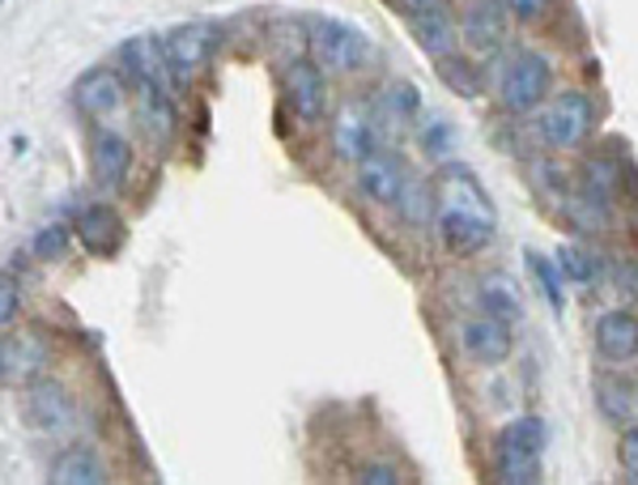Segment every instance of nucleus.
<instances>
[{
	"label": "nucleus",
	"mask_w": 638,
	"mask_h": 485,
	"mask_svg": "<svg viewBox=\"0 0 638 485\" xmlns=\"http://www.w3.org/2000/svg\"><path fill=\"white\" fill-rule=\"evenodd\" d=\"M218 47V31L205 26V22H188V26H175V31L162 38V52H166V65L175 73V86H188L200 68L209 65Z\"/></svg>",
	"instance_id": "6"
},
{
	"label": "nucleus",
	"mask_w": 638,
	"mask_h": 485,
	"mask_svg": "<svg viewBox=\"0 0 638 485\" xmlns=\"http://www.w3.org/2000/svg\"><path fill=\"white\" fill-rule=\"evenodd\" d=\"M311 56H316V65L323 73H332V77H353V73H362V68L371 65V56H375V47H371V38L350 26V22H316L311 26Z\"/></svg>",
	"instance_id": "5"
},
{
	"label": "nucleus",
	"mask_w": 638,
	"mask_h": 485,
	"mask_svg": "<svg viewBox=\"0 0 638 485\" xmlns=\"http://www.w3.org/2000/svg\"><path fill=\"white\" fill-rule=\"evenodd\" d=\"M136 124H141V132L154 145H166L175 136V129H179L170 90H162V86H136Z\"/></svg>",
	"instance_id": "17"
},
{
	"label": "nucleus",
	"mask_w": 638,
	"mask_h": 485,
	"mask_svg": "<svg viewBox=\"0 0 638 485\" xmlns=\"http://www.w3.org/2000/svg\"><path fill=\"white\" fill-rule=\"evenodd\" d=\"M26 414H31V421L43 434H68L73 421H77L73 396L61 384H52V379H34L31 384V392H26Z\"/></svg>",
	"instance_id": "13"
},
{
	"label": "nucleus",
	"mask_w": 638,
	"mask_h": 485,
	"mask_svg": "<svg viewBox=\"0 0 638 485\" xmlns=\"http://www.w3.org/2000/svg\"><path fill=\"white\" fill-rule=\"evenodd\" d=\"M90 162H95V179L102 188H120L128 179V166H132V145H128L124 132H98L95 145H90Z\"/></svg>",
	"instance_id": "20"
},
{
	"label": "nucleus",
	"mask_w": 638,
	"mask_h": 485,
	"mask_svg": "<svg viewBox=\"0 0 638 485\" xmlns=\"http://www.w3.org/2000/svg\"><path fill=\"white\" fill-rule=\"evenodd\" d=\"M358 482L362 485H400V469L387 464V460H371L358 469Z\"/></svg>",
	"instance_id": "33"
},
{
	"label": "nucleus",
	"mask_w": 638,
	"mask_h": 485,
	"mask_svg": "<svg viewBox=\"0 0 638 485\" xmlns=\"http://www.w3.org/2000/svg\"><path fill=\"white\" fill-rule=\"evenodd\" d=\"M375 141H380V129H375L371 102L345 98L341 111H337V120H332V145H337V154L345 162H362L371 150H380Z\"/></svg>",
	"instance_id": "7"
},
{
	"label": "nucleus",
	"mask_w": 638,
	"mask_h": 485,
	"mask_svg": "<svg viewBox=\"0 0 638 485\" xmlns=\"http://www.w3.org/2000/svg\"><path fill=\"white\" fill-rule=\"evenodd\" d=\"M596 354L622 366V362H635L638 357V316L630 311H605L596 320Z\"/></svg>",
	"instance_id": "15"
},
{
	"label": "nucleus",
	"mask_w": 638,
	"mask_h": 485,
	"mask_svg": "<svg viewBox=\"0 0 638 485\" xmlns=\"http://www.w3.org/2000/svg\"><path fill=\"white\" fill-rule=\"evenodd\" d=\"M460 350L477 366H503L510 357V323L498 316H473L460 323Z\"/></svg>",
	"instance_id": "11"
},
{
	"label": "nucleus",
	"mask_w": 638,
	"mask_h": 485,
	"mask_svg": "<svg viewBox=\"0 0 638 485\" xmlns=\"http://www.w3.org/2000/svg\"><path fill=\"white\" fill-rule=\"evenodd\" d=\"M396 9H405L414 18V13H430V9H447V0H396Z\"/></svg>",
	"instance_id": "37"
},
{
	"label": "nucleus",
	"mask_w": 638,
	"mask_h": 485,
	"mask_svg": "<svg viewBox=\"0 0 638 485\" xmlns=\"http://www.w3.org/2000/svg\"><path fill=\"white\" fill-rule=\"evenodd\" d=\"M47 371V341L38 332H13L0 341V379L4 384H26Z\"/></svg>",
	"instance_id": "12"
},
{
	"label": "nucleus",
	"mask_w": 638,
	"mask_h": 485,
	"mask_svg": "<svg viewBox=\"0 0 638 485\" xmlns=\"http://www.w3.org/2000/svg\"><path fill=\"white\" fill-rule=\"evenodd\" d=\"M286 107L302 124H319L328 115V77L311 60H289L286 68Z\"/></svg>",
	"instance_id": "9"
},
{
	"label": "nucleus",
	"mask_w": 638,
	"mask_h": 485,
	"mask_svg": "<svg viewBox=\"0 0 638 485\" xmlns=\"http://www.w3.org/2000/svg\"><path fill=\"white\" fill-rule=\"evenodd\" d=\"M510 34L507 0H469L460 9V38L473 52H498Z\"/></svg>",
	"instance_id": "8"
},
{
	"label": "nucleus",
	"mask_w": 638,
	"mask_h": 485,
	"mask_svg": "<svg viewBox=\"0 0 638 485\" xmlns=\"http://www.w3.org/2000/svg\"><path fill=\"white\" fill-rule=\"evenodd\" d=\"M68 234H73L68 227L38 230V234H34V256L38 260H61L64 252H68Z\"/></svg>",
	"instance_id": "31"
},
{
	"label": "nucleus",
	"mask_w": 638,
	"mask_h": 485,
	"mask_svg": "<svg viewBox=\"0 0 638 485\" xmlns=\"http://www.w3.org/2000/svg\"><path fill=\"white\" fill-rule=\"evenodd\" d=\"M524 260H528V268H532V277H537V286L544 290V302L553 307V311H562V268L553 264V260H544L541 252H524Z\"/></svg>",
	"instance_id": "28"
},
{
	"label": "nucleus",
	"mask_w": 638,
	"mask_h": 485,
	"mask_svg": "<svg viewBox=\"0 0 638 485\" xmlns=\"http://www.w3.org/2000/svg\"><path fill=\"white\" fill-rule=\"evenodd\" d=\"M435 222H439V234L455 256H477L481 247L494 243L498 213L469 166L443 162V170L435 175Z\"/></svg>",
	"instance_id": "1"
},
{
	"label": "nucleus",
	"mask_w": 638,
	"mask_h": 485,
	"mask_svg": "<svg viewBox=\"0 0 638 485\" xmlns=\"http://www.w3.org/2000/svg\"><path fill=\"white\" fill-rule=\"evenodd\" d=\"M601 414H605L608 421H617V426H626V421L638 414L635 392L617 388V384H605V388H601Z\"/></svg>",
	"instance_id": "30"
},
{
	"label": "nucleus",
	"mask_w": 638,
	"mask_h": 485,
	"mask_svg": "<svg viewBox=\"0 0 638 485\" xmlns=\"http://www.w3.org/2000/svg\"><path fill=\"white\" fill-rule=\"evenodd\" d=\"M558 268H562V282H571V286H592L596 273H601V260L592 256L583 243H562V247H558Z\"/></svg>",
	"instance_id": "26"
},
{
	"label": "nucleus",
	"mask_w": 638,
	"mask_h": 485,
	"mask_svg": "<svg viewBox=\"0 0 638 485\" xmlns=\"http://www.w3.org/2000/svg\"><path fill=\"white\" fill-rule=\"evenodd\" d=\"M18 307H22V290H18V282H13L9 273H0V328L18 320Z\"/></svg>",
	"instance_id": "34"
},
{
	"label": "nucleus",
	"mask_w": 638,
	"mask_h": 485,
	"mask_svg": "<svg viewBox=\"0 0 638 485\" xmlns=\"http://www.w3.org/2000/svg\"><path fill=\"white\" fill-rule=\"evenodd\" d=\"M510 18H519V22H541L544 13L553 9V0H507Z\"/></svg>",
	"instance_id": "35"
},
{
	"label": "nucleus",
	"mask_w": 638,
	"mask_h": 485,
	"mask_svg": "<svg viewBox=\"0 0 638 485\" xmlns=\"http://www.w3.org/2000/svg\"><path fill=\"white\" fill-rule=\"evenodd\" d=\"M77 234H81V243H86L95 256H111V252H120V243H124V222H120V213H116L111 205H90V209H81V218H77Z\"/></svg>",
	"instance_id": "21"
},
{
	"label": "nucleus",
	"mask_w": 638,
	"mask_h": 485,
	"mask_svg": "<svg viewBox=\"0 0 638 485\" xmlns=\"http://www.w3.org/2000/svg\"><path fill=\"white\" fill-rule=\"evenodd\" d=\"M414 38L417 47L430 56V60H447L460 52V22L447 13V9H430V13H414Z\"/></svg>",
	"instance_id": "18"
},
{
	"label": "nucleus",
	"mask_w": 638,
	"mask_h": 485,
	"mask_svg": "<svg viewBox=\"0 0 638 485\" xmlns=\"http://www.w3.org/2000/svg\"><path fill=\"white\" fill-rule=\"evenodd\" d=\"M358 166V188L371 196L375 205H392L396 209V200L405 192V184H409V166L405 158H396L392 150H371L362 162H353Z\"/></svg>",
	"instance_id": "10"
},
{
	"label": "nucleus",
	"mask_w": 638,
	"mask_h": 485,
	"mask_svg": "<svg viewBox=\"0 0 638 485\" xmlns=\"http://www.w3.org/2000/svg\"><path fill=\"white\" fill-rule=\"evenodd\" d=\"M396 209H400L405 222H414V227H430V222H435V188H430L426 179L409 175V184H405V192H400V200H396Z\"/></svg>",
	"instance_id": "25"
},
{
	"label": "nucleus",
	"mask_w": 638,
	"mask_h": 485,
	"mask_svg": "<svg viewBox=\"0 0 638 485\" xmlns=\"http://www.w3.org/2000/svg\"><path fill=\"white\" fill-rule=\"evenodd\" d=\"M592 129H596V107H592V98L583 95V90L549 95L537 107V136H541L544 150H553V154L583 150Z\"/></svg>",
	"instance_id": "3"
},
{
	"label": "nucleus",
	"mask_w": 638,
	"mask_h": 485,
	"mask_svg": "<svg viewBox=\"0 0 638 485\" xmlns=\"http://www.w3.org/2000/svg\"><path fill=\"white\" fill-rule=\"evenodd\" d=\"M52 482L56 485H102L107 482V469L90 448H73L61 452L52 464Z\"/></svg>",
	"instance_id": "24"
},
{
	"label": "nucleus",
	"mask_w": 638,
	"mask_h": 485,
	"mask_svg": "<svg viewBox=\"0 0 638 485\" xmlns=\"http://www.w3.org/2000/svg\"><path fill=\"white\" fill-rule=\"evenodd\" d=\"M439 73H443V81L460 98H477L481 95L477 68L469 65V60H460V52H455V56H447V60H439Z\"/></svg>",
	"instance_id": "29"
},
{
	"label": "nucleus",
	"mask_w": 638,
	"mask_h": 485,
	"mask_svg": "<svg viewBox=\"0 0 638 485\" xmlns=\"http://www.w3.org/2000/svg\"><path fill=\"white\" fill-rule=\"evenodd\" d=\"M421 124H417V141H421V150H426V158L435 162H447L451 154V145H455V136H451V124H447L443 115H417Z\"/></svg>",
	"instance_id": "27"
},
{
	"label": "nucleus",
	"mask_w": 638,
	"mask_h": 485,
	"mask_svg": "<svg viewBox=\"0 0 638 485\" xmlns=\"http://www.w3.org/2000/svg\"><path fill=\"white\" fill-rule=\"evenodd\" d=\"M613 273H617V290H622V298L635 302L638 298V260H622Z\"/></svg>",
	"instance_id": "36"
},
{
	"label": "nucleus",
	"mask_w": 638,
	"mask_h": 485,
	"mask_svg": "<svg viewBox=\"0 0 638 485\" xmlns=\"http://www.w3.org/2000/svg\"><path fill=\"white\" fill-rule=\"evenodd\" d=\"M541 448H544V426L537 418H519L510 421V426H503L494 477L503 485H537L541 482Z\"/></svg>",
	"instance_id": "4"
},
{
	"label": "nucleus",
	"mask_w": 638,
	"mask_h": 485,
	"mask_svg": "<svg viewBox=\"0 0 638 485\" xmlns=\"http://www.w3.org/2000/svg\"><path fill=\"white\" fill-rule=\"evenodd\" d=\"M371 115H375V129L383 136H396V132H409L414 120L421 115V95L409 81H392L375 102H371Z\"/></svg>",
	"instance_id": "14"
},
{
	"label": "nucleus",
	"mask_w": 638,
	"mask_h": 485,
	"mask_svg": "<svg viewBox=\"0 0 638 485\" xmlns=\"http://www.w3.org/2000/svg\"><path fill=\"white\" fill-rule=\"evenodd\" d=\"M124 68L128 77H132V86H162V90H170L175 86V73L166 65V52H162L158 38H132L124 47Z\"/></svg>",
	"instance_id": "16"
},
{
	"label": "nucleus",
	"mask_w": 638,
	"mask_h": 485,
	"mask_svg": "<svg viewBox=\"0 0 638 485\" xmlns=\"http://www.w3.org/2000/svg\"><path fill=\"white\" fill-rule=\"evenodd\" d=\"M549 95H553V60H549L544 52H510L507 60H498L494 98H498L507 111L528 115V111H537Z\"/></svg>",
	"instance_id": "2"
},
{
	"label": "nucleus",
	"mask_w": 638,
	"mask_h": 485,
	"mask_svg": "<svg viewBox=\"0 0 638 485\" xmlns=\"http://www.w3.org/2000/svg\"><path fill=\"white\" fill-rule=\"evenodd\" d=\"M124 98H128L124 81L116 73H107V68H98V73L77 81V107L86 115H116L124 107Z\"/></svg>",
	"instance_id": "22"
},
{
	"label": "nucleus",
	"mask_w": 638,
	"mask_h": 485,
	"mask_svg": "<svg viewBox=\"0 0 638 485\" xmlns=\"http://www.w3.org/2000/svg\"><path fill=\"white\" fill-rule=\"evenodd\" d=\"M617 464H622L626 482H638V426H630V430L617 439Z\"/></svg>",
	"instance_id": "32"
},
{
	"label": "nucleus",
	"mask_w": 638,
	"mask_h": 485,
	"mask_svg": "<svg viewBox=\"0 0 638 485\" xmlns=\"http://www.w3.org/2000/svg\"><path fill=\"white\" fill-rule=\"evenodd\" d=\"M477 298L481 307L490 311V316H498V320H524V294L515 286V277L510 273H485L477 286Z\"/></svg>",
	"instance_id": "23"
},
{
	"label": "nucleus",
	"mask_w": 638,
	"mask_h": 485,
	"mask_svg": "<svg viewBox=\"0 0 638 485\" xmlns=\"http://www.w3.org/2000/svg\"><path fill=\"white\" fill-rule=\"evenodd\" d=\"M622 188H626V166L617 158H587L583 170H579V196L592 200V205H617L622 200Z\"/></svg>",
	"instance_id": "19"
}]
</instances>
